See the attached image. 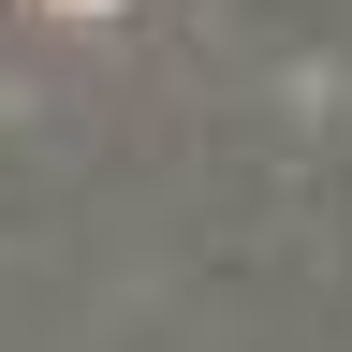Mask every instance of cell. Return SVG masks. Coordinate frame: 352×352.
Instances as JSON below:
<instances>
[{
    "instance_id": "6da1fadb",
    "label": "cell",
    "mask_w": 352,
    "mask_h": 352,
    "mask_svg": "<svg viewBox=\"0 0 352 352\" xmlns=\"http://www.w3.org/2000/svg\"><path fill=\"white\" fill-rule=\"evenodd\" d=\"M59 15H103V0H59Z\"/></svg>"
}]
</instances>
